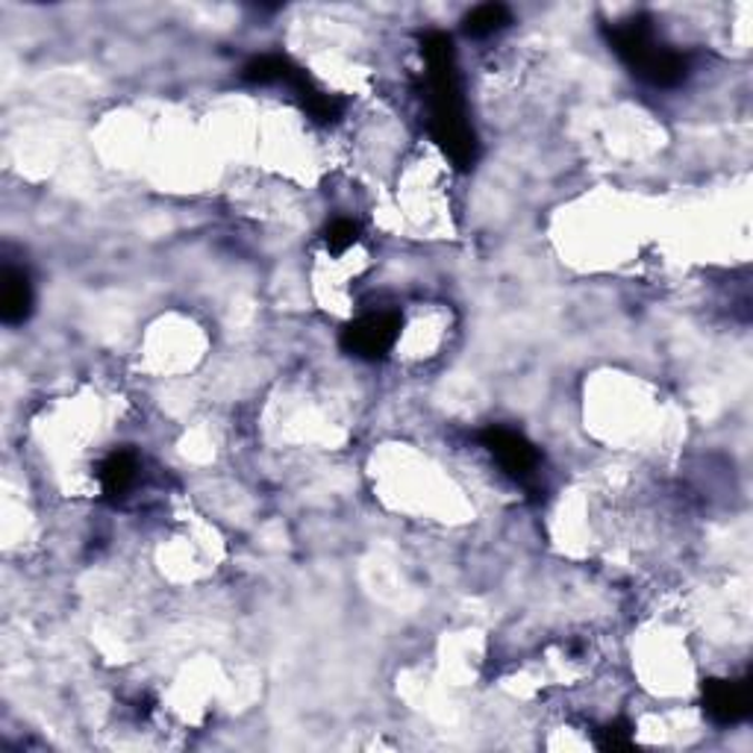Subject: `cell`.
<instances>
[{
	"instance_id": "6da1fadb",
	"label": "cell",
	"mask_w": 753,
	"mask_h": 753,
	"mask_svg": "<svg viewBox=\"0 0 753 753\" xmlns=\"http://www.w3.org/2000/svg\"><path fill=\"white\" fill-rule=\"evenodd\" d=\"M421 53H424L427 62V109H430L427 127H430V136L457 168L468 172L477 163L480 148H477L475 127L468 121L451 36L427 33L421 39Z\"/></svg>"
},
{
	"instance_id": "7a4b0ae2",
	"label": "cell",
	"mask_w": 753,
	"mask_h": 753,
	"mask_svg": "<svg viewBox=\"0 0 753 753\" xmlns=\"http://www.w3.org/2000/svg\"><path fill=\"white\" fill-rule=\"evenodd\" d=\"M606 41H609L615 57L622 59L633 75H639L651 86L674 89L688 77L686 53L659 45L647 16L627 18V21L606 27Z\"/></svg>"
},
{
	"instance_id": "3957f363",
	"label": "cell",
	"mask_w": 753,
	"mask_h": 753,
	"mask_svg": "<svg viewBox=\"0 0 753 753\" xmlns=\"http://www.w3.org/2000/svg\"><path fill=\"white\" fill-rule=\"evenodd\" d=\"M403 319L398 312H374L365 319L353 321L342 330V351L360 360L376 362L392 351L398 336H401Z\"/></svg>"
},
{
	"instance_id": "277c9868",
	"label": "cell",
	"mask_w": 753,
	"mask_h": 753,
	"mask_svg": "<svg viewBox=\"0 0 753 753\" xmlns=\"http://www.w3.org/2000/svg\"><path fill=\"white\" fill-rule=\"evenodd\" d=\"M480 442H483L486 451L495 457V462H498L509 477H516V480L527 483V480L536 475V468H539V451H536V444H532L527 436L518 433V430L489 424L483 433H480Z\"/></svg>"
},
{
	"instance_id": "5b68a950",
	"label": "cell",
	"mask_w": 753,
	"mask_h": 753,
	"mask_svg": "<svg viewBox=\"0 0 753 753\" xmlns=\"http://www.w3.org/2000/svg\"><path fill=\"white\" fill-rule=\"evenodd\" d=\"M704 713L715 724H739L751 715V683L747 679H706Z\"/></svg>"
},
{
	"instance_id": "8992f818",
	"label": "cell",
	"mask_w": 753,
	"mask_h": 753,
	"mask_svg": "<svg viewBox=\"0 0 753 753\" xmlns=\"http://www.w3.org/2000/svg\"><path fill=\"white\" fill-rule=\"evenodd\" d=\"M33 312V286L27 280L25 271L18 268H3V277H0V319L9 327L16 324H25Z\"/></svg>"
},
{
	"instance_id": "52a82bcc",
	"label": "cell",
	"mask_w": 753,
	"mask_h": 753,
	"mask_svg": "<svg viewBox=\"0 0 753 753\" xmlns=\"http://www.w3.org/2000/svg\"><path fill=\"white\" fill-rule=\"evenodd\" d=\"M292 89H295L297 100H301L303 113L310 115L312 121L319 124H333L342 118L344 104L336 98V95H327V91H321L315 82L306 77V71H297V77L289 82Z\"/></svg>"
},
{
	"instance_id": "ba28073f",
	"label": "cell",
	"mask_w": 753,
	"mask_h": 753,
	"mask_svg": "<svg viewBox=\"0 0 753 753\" xmlns=\"http://www.w3.org/2000/svg\"><path fill=\"white\" fill-rule=\"evenodd\" d=\"M136 457L130 451H113L98 468L100 489L107 498H121L136 483Z\"/></svg>"
},
{
	"instance_id": "9c48e42d",
	"label": "cell",
	"mask_w": 753,
	"mask_h": 753,
	"mask_svg": "<svg viewBox=\"0 0 753 753\" xmlns=\"http://www.w3.org/2000/svg\"><path fill=\"white\" fill-rule=\"evenodd\" d=\"M301 68H295L286 57L280 53H265V57L251 59L245 68H242V80L254 82V86H277V82H292L297 77Z\"/></svg>"
},
{
	"instance_id": "30bf717a",
	"label": "cell",
	"mask_w": 753,
	"mask_h": 753,
	"mask_svg": "<svg viewBox=\"0 0 753 753\" xmlns=\"http://www.w3.org/2000/svg\"><path fill=\"white\" fill-rule=\"evenodd\" d=\"M509 25H512V12H509L503 3H483V7H475L466 18H462L466 33L475 36V39H486V36L500 33V30Z\"/></svg>"
},
{
	"instance_id": "8fae6325",
	"label": "cell",
	"mask_w": 753,
	"mask_h": 753,
	"mask_svg": "<svg viewBox=\"0 0 753 753\" xmlns=\"http://www.w3.org/2000/svg\"><path fill=\"white\" fill-rule=\"evenodd\" d=\"M356 238H360V227L348 222V218H336V222L324 229V245H327L330 254H344Z\"/></svg>"
},
{
	"instance_id": "7c38bea8",
	"label": "cell",
	"mask_w": 753,
	"mask_h": 753,
	"mask_svg": "<svg viewBox=\"0 0 753 753\" xmlns=\"http://www.w3.org/2000/svg\"><path fill=\"white\" fill-rule=\"evenodd\" d=\"M598 747H604V751H627V747H633V727L627 721H615V724L600 730Z\"/></svg>"
}]
</instances>
